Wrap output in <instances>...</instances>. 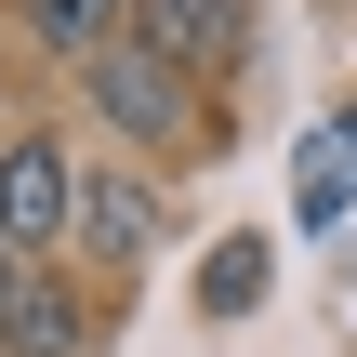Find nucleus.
<instances>
[{
	"label": "nucleus",
	"mask_w": 357,
	"mask_h": 357,
	"mask_svg": "<svg viewBox=\"0 0 357 357\" xmlns=\"http://www.w3.org/2000/svg\"><path fill=\"white\" fill-rule=\"evenodd\" d=\"M79 93H93V119H119L132 146H185V132H199V79L159 66L146 40H106V53L79 66Z\"/></svg>",
	"instance_id": "obj_1"
},
{
	"label": "nucleus",
	"mask_w": 357,
	"mask_h": 357,
	"mask_svg": "<svg viewBox=\"0 0 357 357\" xmlns=\"http://www.w3.org/2000/svg\"><path fill=\"white\" fill-rule=\"evenodd\" d=\"M53 238H79V172L53 132H0V252L40 265Z\"/></svg>",
	"instance_id": "obj_2"
},
{
	"label": "nucleus",
	"mask_w": 357,
	"mask_h": 357,
	"mask_svg": "<svg viewBox=\"0 0 357 357\" xmlns=\"http://www.w3.org/2000/svg\"><path fill=\"white\" fill-rule=\"evenodd\" d=\"M79 252L132 278V265L159 252V185H146V172H79Z\"/></svg>",
	"instance_id": "obj_3"
},
{
	"label": "nucleus",
	"mask_w": 357,
	"mask_h": 357,
	"mask_svg": "<svg viewBox=\"0 0 357 357\" xmlns=\"http://www.w3.org/2000/svg\"><path fill=\"white\" fill-rule=\"evenodd\" d=\"M238 13L252 0H132V40L199 79V66H238Z\"/></svg>",
	"instance_id": "obj_4"
},
{
	"label": "nucleus",
	"mask_w": 357,
	"mask_h": 357,
	"mask_svg": "<svg viewBox=\"0 0 357 357\" xmlns=\"http://www.w3.org/2000/svg\"><path fill=\"white\" fill-rule=\"evenodd\" d=\"M344 212H357V106H344V132H305V146H291V225L331 238Z\"/></svg>",
	"instance_id": "obj_5"
},
{
	"label": "nucleus",
	"mask_w": 357,
	"mask_h": 357,
	"mask_svg": "<svg viewBox=\"0 0 357 357\" xmlns=\"http://www.w3.org/2000/svg\"><path fill=\"white\" fill-rule=\"evenodd\" d=\"M13 13H26V40L66 53V66H93L106 40H132V0H13Z\"/></svg>",
	"instance_id": "obj_6"
},
{
	"label": "nucleus",
	"mask_w": 357,
	"mask_h": 357,
	"mask_svg": "<svg viewBox=\"0 0 357 357\" xmlns=\"http://www.w3.org/2000/svg\"><path fill=\"white\" fill-rule=\"evenodd\" d=\"M265 278H278V252H265V238H212V252H199V318H212V331H225V318H252V305H265Z\"/></svg>",
	"instance_id": "obj_7"
},
{
	"label": "nucleus",
	"mask_w": 357,
	"mask_h": 357,
	"mask_svg": "<svg viewBox=\"0 0 357 357\" xmlns=\"http://www.w3.org/2000/svg\"><path fill=\"white\" fill-rule=\"evenodd\" d=\"M79 344H93V331H79V305L26 265V291H13V318H0V357H79Z\"/></svg>",
	"instance_id": "obj_8"
},
{
	"label": "nucleus",
	"mask_w": 357,
	"mask_h": 357,
	"mask_svg": "<svg viewBox=\"0 0 357 357\" xmlns=\"http://www.w3.org/2000/svg\"><path fill=\"white\" fill-rule=\"evenodd\" d=\"M13 291H26V265H13V252H0V318H13Z\"/></svg>",
	"instance_id": "obj_9"
}]
</instances>
